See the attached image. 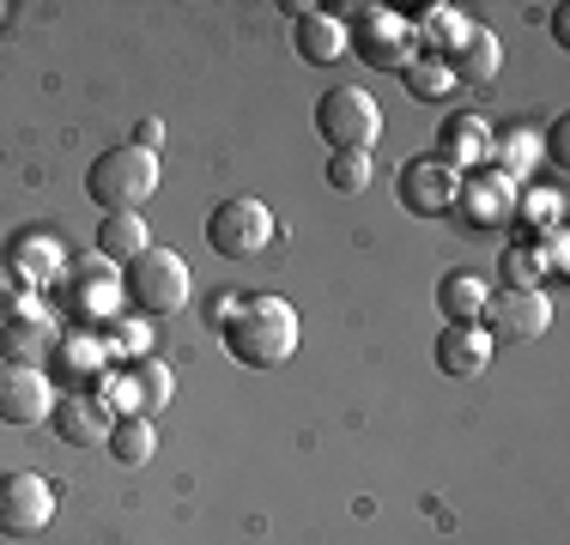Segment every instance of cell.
Segmentation results:
<instances>
[{
    "mask_svg": "<svg viewBox=\"0 0 570 545\" xmlns=\"http://www.w3.org/2000/svg\"><path fill=\"white\" fill-rule=\"evenodd\" d=\"M219 339L243 370H285V364L297 358V346H304V321H297V309L285 304V297L255 291V297H243L237 316L219 327Z\"/></svg>",
    "mask_w": 570,
    "mask_h": 545,
    "instance_id": "cell-1",
    "label": "cell"
},
{
    "mask_svg": "<svg viewBox=\"0 0 570 545\" xmlns=\"http://www.w3.org/2000/svg\"><path fill=\"white\" fill-rule=\"evenodd\" d=\"M158 182H165V164H158V152H140L134 140L98 152L86 170V195H91V207H104V212H140L146 200L158 195Z\"/></svg>",
    "mask_w": 570,
    "mask_h": 545,
    "instance_id": "cell-2",
    "label": "cell"
},
{
    "mask_svg": "<svg viewBox=\"0 0 570 545\" xmlns=\"http://www.w3.org/2000/svg\"><path fill=\"white\" fill-rule=\"evenodd\" d=\"M188 297H195V272L176 249H146L140 261L121 267V304L134 309L140 321L153 316H176V309H188Z\"/></svg>",
    "mask_w": 570,
    "mask_h": 545,
    "instance_id": "cell-3",
    "label": "cell"
},
{
    "mask_svg": "<svg viewBox=\"0 0 570 545\" xmlns=\"http://www.w3.org/2000/svg\"><path fill=\"white\" fill-rule=\"evenodd\" d=\"M316 133L328 152H364L371 158L376 133H383V109L364 86H328L316 98Z\"/></svg>",
    "mask_w": 570,
    "mask_h": 545,
    "instance_id": "cell-4",
    "label": "cell"
},
{
    "mask_svg": "<svg viewBox=\"0 0 570 545\" xmlns=\"http://www.w3.org/2000/svg\"><path fill=\"white\" fill-rule=\"evenodd\" d=\"M274 207L255 195H237V200H219V207L207 212V242L213 255H225V261H255V255H267V242H274Z\"/></svg>",
    "mask_w": 570,
    "mask_h": 545,
    "instance_id": "cell-5",
    "label": "cell"
},
{
    "mask_svg": "<svg viewBox=\"0 0 570 545\" xmlns=\"http://www.w3.org/2000/svg\"><path fill=\"white\" fill-rule=\"evenodd\" d=\"M346 54H358L364 67H383V73H401V67L419 54V43H413V31H406L401 12L371 7L358 24H346Z\"/></svg>",
    "mask_w": 570,
    "mask_h": 545,
    "instance_id": "cell-6",
    "label": "cell"
},
{
    "mask_svg": "<svg viewBox=\"0 0 570 545\" xmlns=\"http://www.w3.org/2000/svg\"><path fill=\"white\" fill-rule=\"evenodd\" d=\"M56 522V485L43 473H7L0 479V539H31Z\"/></svg>",
    "mask_w": 570,
    "mask_h": 545,
    "instance_id": "cell-7",
    "label": "cell"
},
{
    "mask_svg": "<svg viewBox=\"0 0 570 545\" xmlns=\"http://www.w3.org/2000/svg\"><path fill=\"white\" fill-rule=\"evenodd\" d=\"M455 188H461V176H455L438 152L406 158L401 176H395V200H401L413 218H443V212H455Z\"/></svg>",
    "mask_w": 570,
    "mask_h": 545,
    "instance_id": "cell-8",
    "label": "cell"
},
{
    "mask_svg": "<svg viewBox=\"0 0 570 545\" xmlns=\"http://www.w3.org/2000/svg\"><path fill=\"white\" fill-rule=\"evenodd\" d=\"M515 188H522V182H510V176L492 170V164L468 170V176H461V188H455L461 225H468V230H498V225H510V218H515Z\"/></svg>",
    "mask_w": 570,
    "mask_h": 545,
    "instance_id": "cell-9",
    "label": "cell"
},
{
    "mask_svg": "<svg viewBox=\"0 0 570 545\" xmlns=\"http://www.w3.org/2000/svg\"><path fill=\"white\" fill-rule=\"evenodd\" d=\"M49 406H56L49 370H37V364H0V425L37 430V425H49Z\"/></svg>",
    "mask_w": 570,
    "mask_h": 545,
    "instance_id": "cell-10",
    "label": "cell"
},
{
    "mask_svg": "<svg viewBox=\"0 0 570 545\" xmlns=\"http://www.w3.org/2000/svg\"><path fill=\"white\" fill-rule=\"evenodd\" d=\"M480 327H485L492 339H510V346L540 339V334L552 327V297H547V291H498V285H492Z\"/></svg>",
    "mask_w": 570,
    "mask_h": 545,
    "instance_id": "cell-11",
    "label": "cell"
},
{
    "mask_svg": "<svg viewBox=\"0 0 570 545\" xmlns=\"http://www.w3.org/2000/svg\"><path fill=\"white\" fill-rule=\"evenodd\" d=\"M67 304L86 321H116L121 316V267L104 255H79L67 267Z\"/></svg>",
    "mask_w": 570,
    "mask_h": 545,
    "instance_id": "cell-12",
    "label": "cell"
},
{
    "mask_svg": "<svg viewBox=\"0 0 570 545\" xmlns=\"http://www.w3.org/2000/svg\"><path fill=\"white\" fill-rule=\"evenodd\" d=\"M110 425H116V413L104 406V394H91V388H61L56 406H49V430H56L67 448H104Z\"/></svg>",
    "mask_w": 570,
    "mask_h": 545,
    "instance_id": "cell-13",
    "label": "cell"
},
{
    "mask_svg": "<svg viewBox=\"0 0 570 545\" xmlns=\"http://www.w3.org/2000/svg\"><path fill=\"white\" fill-rule=\"evenodd\" d=\"M7 267H12V279H19L24 291H43V285L67 279V267H73V261H67V242L56 237V230L31 225V230H19V237H12Z\"/></svg>",
    "mask_w": 570,
    "mask_h": 545,
    "instance_id": "cell-14",
    "label": "cell"
},
{
    "mask_svg": "<svg viewBox=\"0 0 570 545\" xmlns=\"http://www.w3.org/2000/svg\"><path fill=\"white\" fill-rule=\"evenodd\" d=\"M56 339H61V327L49 309H37L31 297H19L12 304V316L0 321V358L7 364H37V358H49L56 351Z\"/></svg>",
    "mask_w": 570,
    "mask_h": 545,
    "instance_id": "cell-15",
    "label": "cell"
},
{
    "mask_svg": "<svg viewBox=\"0 0 570 545\" xmlns=\"http://www.w3.org/2000/svg\"><path fill=\"white\" fill-rule=\"evenodd\" d=\"M492 351H498V339L485 334V327H455V321H443V334H438V346H431V358H438L443 376L473 382V376H485Z\"/></svg>",
    "mask_w": 570,
    "mask_h": 545,
    "instance_id": "cell-16",
    "label": "cell"
},
{
    "mask_svg": "<svg viewBox=\"0 0 570 545\" xmlns=\"http://www.w3.org/2000/svg\"><path fill=\"white\" fill-rule=\"evenodd\" d=\"M104 364H110V351L91 334H67V339H56V351H49V370H56L67 388H98Z\"/></svg>",
    "mask_w": 570,
    "mask_h": 545,
    "instance_id": "cell-17",
    "label": "cell"
},
{
    "mask_svg": "<svg viewBox=\"0 0 570 545\" xmlns=\"http://www.w3.org/2000/svg\"><path fill=\"white\" fill-rule=\"evenodd\" d=\"M450 73H455V86H461V79H468V86H492V79L504 73V43H498V31L468 24L461 49L450 54Z\"/></svg>",
    "mask_w": 570,
    "mask_h": 545,
    "instance_id": "cell-18",
    "label": "cell"
},
{
    "mask_svg": "<svg viewBox=\"0 0 570 545\" xmlns=\"http://www.w3.org/2000/svg\"><path fill=\"white\" fill-rule=\"evenodd\" d=\"M485 297H492V285H485L480 272L455 267V272H443V279H438V316L455 321V327H480Z\"/></svg>",
    "mask_w": 570,
    "mask_h": 545,
    "instance_id": "cell-19",
    "label": "cell"
},
{
    "mask_svg": "<svg viewBox=\"0 0 570 545\" xmlns=\"http://www.w3.org/2000/svg\"><path fill=\"white\" fill-rule=\"evenodd\" d=\"M406 31H413V43H425V54H438V61H450V54L461 49V37H468L473 19H461L455 7H413L401 12Z\"/></svg>",
    "mask_w": 570,
    "mask_h": 545,
    "instance_id": "cell-20",
    "label": "cell"
},
{
    "mask_svg": "<svg viewBox=\"0 0 570 545\" xmlns=\"http://www.w3.org/2000/svg\"><path fill=\"white\" fill-rule=\"evenodd\" d=\"M438 158L450 164V170H473V164H485L492 158V128H485L480 116H450L443 121V133H438Z\"/></svg>",
    "mask_w": 570,
    "mask_h": 545,
    "instance_id": "cell-21",
    "label": "cell"
},
{
    "mask_svg": "<svg viewBox=\"0 0 570 545\" xmlns=\"http://www.w3.org/2000/svg\"><path fill=\"white\" fill-rule=\"evenodd\" d=\"M292 43H297V61L309 67H334L346 54V24L334 12H309V19L292 24Z\"/></svg>",
    "mask_w": 570,
    "mask_h": 545,
    "instance_id": "cell-22",
    "label": "cell"
},
{
    "mask_svg": "<svg viewBox=\"0 0 570 545\" xmlns=\"http://www.w3.org/2000/svg\"><path fill=\"white\" fill-rule=\"evenodd\" d=\"M153 249V230H146V212H104L98 225V255L116 267L140 261V255Z\"/></svg>",
    "mask_w": 570,
    "mask_h": 545,
    "instance_id": "cell-23",
    "label": "cell"
},
{
    "mask_svg": "<svg viewBox=\"0 0 570 545\" xmlns=\"http://www.w3.org/2000/svg\"><path fill=\"white\" fill-rule=\"evenodd\" d=\"M104 455H110L116 467H146V460L158 455V430H153V418H116L110 436H104Z\"/></svg>",
    "mask_w": 570,
    "mask_h": 545,
    "instance_id": "cell-24",
    "label": "cell"
},
{
    "mask_svg": "<svg viewBox=\"0 0 570 545\" xmlns=\"http://www.w3.org/2000/svg\"><path fill=\"white\" fill-rule=\"evenodd\" d=\"M515 218L528 225V242L564 230V188H515Z\"/></svg>",
    "mask_w": 570,
    "mask_h": 545,
    "instance_id": "cell-25",
    "label": "cell"
},
{
    "mask_svg": "<svg viewBox=\"0 0 570 545\" xmlns=\"http://www.w3.org/2000/svg\"><path fill=\"white\" fill-rule=\"evenodd\" d=\"M401 86H406V98H419V103H443L455 91V73L438 54H413V61L401 67Z\"/></svg>",
    "mask_w": 570,
    "mask_h": 545,
    "instance_id": "cell-26",
    "label": "cell"
},
{
    "mask_svg": "<svg viewBox=\"0 0 570 545\" xmlns=\"http://www.w3.org/2000/svg\"><path fill=\"white\" fill-rule=\"evenodd\" d=\"M540 279H547V261L528 237L498 255V291H540Z\"/></svg>",
    "mask_w": 570,
    "mask_h": 545,
    "instance_id": "cell-27",
    "label": "cell"
},
{
    "mask_svg": "<svg viewBox=\"0 0 570 545\" xmlns=\"http://www.w3.org/2000/svg\"><path fill=\"white\" fill-rule=\"evenodd\" d=\"M128 376H134V394H140V418H158V413H165L170 394H176L170 364H165V358H140V364H128Z\"/></svg>",
    "mask_w": 570,
    "mask_h": 545,
    "instance_id": "cell-28",
    "label": "cell"
},
{
    "mask_svg": "<svg viewBox=\"0 0 570 545\" xmlns=\"http://www.w3.org/2000/svg\"><path fill=\"white\" fill-rule=\"evenodd\" d=\"M492 170H504L510 182H528L534 176V158H540V146H534V133L528 128H504V133H492Z\"/></svg>",
    "mask_w": 570,
    "mask_h": 545,
    "instance_id": "cell-29",
    "label": "cell"
},
{
    "mask_svg": "<svg viewBox=\"0 0 570 545\" xmlns=\"http://www.w3.org/2000/svg\"><path fill=\"white\" fill-rule=\"evenodd\" d=\"M104 351L140 364V358H153V334H146L140 316H116V321H104Z\"/></svg>",
    "mask_w": 570,
    "mask_h": 545,
    "instance_id": "cell-30",
    "label": "cell"
},
{
    "mask_svg": "<svg viewBox=\"0 0 570 545\" xmlns=\"http://www.w3.org/2000/svg\"><path fill=\"white\" fill-rule=\"evenodd\" d=\"M328 188L334 195H364V188H371V158L364 152H334L328 158Z\"/></svg>",
    "mask_w": 570,
    "mask_h": 545,
    "instance_id": "cell-31",
    "label": "cell"
},
{
    "mask_svg": "<svg viewBox=\"0 0 570 545\" xmlns=\"http://www.w3.org/2000/svg\"><path fill=\"white\" fill-rule=\"evenodd\" d=\"M540 158H547L552 170H564V164H570V121H564V116L547 128V140H540Z\"/></svg>",
    "mask_w": 570,
    "mask_h": 545,
    "instance_id": "cell-32",
    "label": "cell"
},
{
    "mask_svg": "<svg viewBox=\"0 0 570 545\" xmlns=\"http://www.w3.org/2000/svg\"><path fill=\"white\" fill-rule=\"evenodd\" d=\"M134 146H140V152H158V146H165V121H158V116L134 121Z\"/></svg>",
    "mask_w": 570,
    "mask_h": 545,
    "instance_id": "cell-33",
    "label": "cell"
},
{
    "mask_svg": "<svg viewBox=\"0 0 570 545\" xmlns=\"http://www.w3.org/2000/svg\"><path fill=\"white\" fill-rule=\"evenodd\" d=\"M237 304H243L237 291H213V304H207V321H213V327H225L230 316H237Z\"/></svg>",
    "mask_w": 570,
    "mask_h": 545,
    "instance_id": "cell-34",
    "label": "cell"
},
{
    "mask_svg": "<svg viewBox=\"0 0 570 545\" xmlns=\"http://www.w3.org/2000/svg\"><path fill=\"white\" fill-rule=\"evenodd\" d=\"M547 24H552V37H559V43H570V19H564V7H547Z\"/></svg>",
    "mask_w": 570,
    "mask_h": 545,
    "instance_id": "cell-35",
    "label": "cell"
},
{
    "mask_svg": "<svg viewBox=\"0 0 570 545\" xmlns=\"http://www.w3.org/2000/svg\"><path fill=\"white\" fill-rule=\"evenodd\" d=\"M0 24H7V7H0Z\"/></svg>",
    "mask_w": 570,
    "mask_h": 545,
    "instance_id": "cell-36",
    "label": "cell"
}]
</instances>
